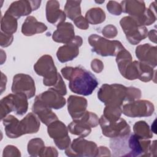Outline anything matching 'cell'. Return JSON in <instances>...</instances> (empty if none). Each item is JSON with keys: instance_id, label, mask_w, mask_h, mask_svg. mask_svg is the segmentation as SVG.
Returning a JSON list of instances; mask_svg holds the SVG:
<instances>
[{"instance_id": "5b68a950", "label": "cell", "mask_w": 157, "mask_h": 157, "mask_svg": "<svg viewBox=\"0 0 157 157\" xmlns=\"http://www.w3.org/2000/svg\"><path fill=\"white\" fill-rule=\"evenodd\" d=\"M88 42L92 47V51L102 56H114L125 48L118 40H110L96 34L88 37Z\"/></svg>"}, {"instance_id": "60d3db41", "label": "cell", "mask_w": 157, "mask_h": 157, "mask_svg": "<svg viewBox=\"0 0 157 157\" xmlns=\"http://www.w3.org/2000/svg\"><path fill=\"white\" fill-rule=\"evenodd\" d=\"M58 153L57 150L53 147H45L39 156H58Z\"/></svg>"}, {"instance_id": "ba28073f", "label": "cell", "mask_w": 157, "mask_h": 157, "mask_svg": "<svg viewBox=\"0 0 157 157\" xmlns=\"http://www.w3.org/2000/svg\"><path fill=\"white\" fill-rule=\"evenodd\" d=\"M120 24L127 40L132 45H137L147 37L148 30L144 26L139 25L130 16L123 17Z\"/></svg>"}, {"instance_id": "6da1fadb", "label": "cell", "mask_w": 157, "mask_h": 157, "mask_svg": "<svg viewBox=\"0 0 157 157\" xmlns=\"http://www.w3.org/2000/svg\"><path fill=\"white\" fill-rule=\"evenodd\" d=\"M61 72L63 77L69 81V87L74 93L88 96L98 85L96 77L83 67L66 66L61 69Z\"/></svg>"}, {"instance_id": "83f0119b", "label": "cell", "mask_w": 157, "mask_h": 157, "mask_svg": "<svg viewBox=\"0 0 157 157\" xmlns=\"http://www.w3.org/2000/svg\"><path fill=\"white\" fill-rule=\"evenodd\" d=\"M1 29L4 33L13 34L17 29V19L5 13L1 18Z\"/></svg>"}, {"instance_id": "ffe728a7", "label": "cell", "mask_w": 157, "mask_h": 157, "mask_svg": "<svg viewBox=\"0 0 157 157\" xmlns=\"http://www.w3.org/2000/svg\"><path fill=\"white\" fill-rule=\"evenodd\" d=\"M87 105V100L83 97L71 95L67 99V110L73 120L83 116L86 111Z\"/></svg>"}, {"instance_id": "f546056e", "label": "cell", "mask_w": 157, "mask_h": 157, "mask_svg": "<svg viewBox=\"0 0 157 157\" xmlns=\"http://www.w3.org/2000/svg\"><path fill=\"white\" fill-rule=\"evenodd\" d=\"M81 2V1H67L66 2L64 12L70 20L74 21L76 18L82 15Z\"/></svg>"}, {"instance_id": "f1b7e54d", "label": "cell", "mask_w": 157, "mask_h": 157, "mask_svg": "<svg viewBox=\"0 0 157 157\" xmlns=\"http://www.w3.org/2000/svg\"><path fill=\"white\" fill-rule=\"evenodd\" d=\"M85 18L88 23L98 25L105 21V13L101 8L94 7L90 9L86 12Z\"/></svg>"}, {"instance_id": "30bf717a", "label": "cell", "mask_w": 157, "mask_h": 157, "mask_svg": "<svg viewBox=\"0 0 157 157\" xmlns=\"http://www.w3.org/2000/svg\"><path fill=\"white\" fill-rule=\"evenodd\" d=\"M65 153L68 156H97L98 147L94 142L80 137L73 140L65 150Z\"/></svg>"}, {"instance_id": "ac0fdd59", "label": "cell", "mask_w": 157, "mask_h": 157, "mask_svg": "<svg viewBox=\"0 0 157 157\" xmlns=\"http://www.w3.org/2000/svg\"><path fill=\"white\" fill-rule=\"evenodd\" d=\"M35 99L39 101L44 105L50 109H59L66 104V99L52 88L37 95Z\"/></svg>"}, {"instance_id": "1f68e13d", "label": "cell", "mask_w": 157, "mask_h": 157, "mask_svg": "<svg viewBox=\"0 0 157 157\" xmlns=\"http://www.w3.org/2000/svg\"><path fill=\"white\" fill-rule=\"evenodd\" d=\"M45 148V144L42 139L34 138L31 139L28 144V152L31 156H39Z\"/></svg>"}, {"instance_id": "4316f807", "label": "cell", "mask_w": 157, "mask_h": 157, "mask_svg": "<svg viewBox=\"0 0 157 157\" xmlns=\"http://www.w3.org/2000/svg\"><path fill=\"white\" fill-rule=\"evenodd\" d=\"M137 74V79L144 82H148L151 80L155 74L153 68L150 66L138 61H134Z\"/></svg>"}, {"instance_id": "7402d4cb", "label": "cell", "mask_w": 157, "mask_h": 157, "mask_svg": "<svg viewBox=\"0 0 157 157\" xmlns=\"http://www.w3.org/2000/svg\"><path fill=\"white\" fill-rule=\"evenodd\" d=\"M52 35L53 40L58 43L67 44L75 37L74 28L72 23L63 22L58 25Z\"/></svg>"}, {"instance_id": "8d00e7d4", "label": "cell", "mask_w": 157, "mask_h": 157, "mask_svg": "<svg viewBox=\"0 0 157 157\" xmlns=\"http://www.w3.org/2000/svg\"><path fill=\"white\" fill-rule=\"evenodd\" d=\"M21 153L20 150L15 147L12 145H7L4 150L2 153L3 157H9V156H20Z\"/></svg>"}, {"instance_id": "e575fe53", "label": "cell", "mask_w": 157, "mask_h": 157, "mask_svg": "<svg viewBox=\"0 0 157 157\" xmlns=\"http://www.w3.org/2000/svg\"><path fill=\"white\" fill-rule=\"evenodd\" d=\"M107 9L114 15H120L121 12V7L120 4L115 1H109L107 4Z\"/></svg>"}, {"instance_id": "44dd1931", "label": "cell", "mask_w": 157, "mask_h": 157, "mask_svg": "<svg viewBox=\"0 0 157 157\" xmlns=\"http://www.w3.org/2000/svg\"><path fill=\"white\" fill-rule=\"evenodd\" d=\"M59 3L58 1H48L46 4L45 14L47 21L55 25L64 22L66 15L64 12L59 9Z\"/></svg>"}, {"instance_id": "ee69618b", "label": "cell", "mask_w": 157, "mask_h": 157, "mask_svg": "<svg viewBox=\"0 0 157 157\" xmlns=\"http://www.w3.org/2000/svg\"><path fill=\"white\" fill-rule=\"evenodd\" d=\"M147 36L148 37L149 39L154 42L156 43V29H152L148 32V35Z\"/></svg>"}, {"instance_id": "603a6c76", "label": "cell", "mask_w": 157, "mask_h": 157, "mask_svg": "<svg viewBox=\"0 0 157 157\" xmlns=\"http://www.w3.org/2000/svg\"><path fill=\"white\" fill-rule=\"evenodd\" d=\"M32 110L42 123L46 126H48L50 123L58 120V117L52 111V109L44 105L36 99H34Z\"/></svg>"}, {"instance_id": "3957f363", "label": "cell", "mask_w": 157, "mask_h": 157, "mask_svg": "<svg viewBox=\"0 0 157 157\" xmlns=\"http://www.w3.org/2000/svg\"><path fill=\"white\" fill-rule=\"evenodd\" d=\"M128 87L118 83L104 84L98 92V99L105 106L121 107L126 101Z\"/></svg>"}, {"instance_id": "2e32d148", "label": "cell", "mask_w": 157, "mask_h": 157, "mask_svg": "<svg viewBox=\"0 0 157 157\" xmlns=\"http://www.w3.org/2000/svg\"><path fill=\"white\" fill-rule=\"evenodd\" d=\"M82 38L75 36L72 40L67 44L59 47L56 56L61 63H66L76 58L79 53V47L82 45Z\"/></svg>"}, {"instance_id": "ab89813d", "label": "cell", "mask_w": 157, "mask_h": 157, "mask_svg": "<svg viewBox=\"0 0 157 157\" xmlns=\"http://www.w3.org/2000/svg\"><path fill=\"white\" fill-rule=\"evenodd\" d=\"M75 26L81 29H86L89 28V23L85 17L80 15L74 20Z\"/></svg>"}, {"instance_id": "7bdbcfd3", "label": "cell", "mask_w": 157, "mask_h": 157, "mask_svg": "<svg viewBox=\"0 0 157 157\" xmlns=\"http://www.w3.org/2000/svg\"><path fill=\"white\" fill-rule=\"evenodd\" d=\"M110 151L109 148H107L106 147L104 146H100L98 147V153L97 156H110Z\"/></svg>"}, {"instance_id": "bcb514c9", "label": "cell", "mask_w": 157, "mask_h": 157, "mask_svg": "<svg viewBox=\"0 0 157 157\" xmlns=\"http://www.w3.org/2000/svg\"><path fill=\"white\" fill-rule=\"evenodd\" d=\"M151 131H152V132H154L155 134H156V120H154L153 123L151 125Z\"/></svg>"}, {"instance_id": "7c38bea8", "label": "cell", "mask_w": 157, "mask_h": 157, "mask_svg": "<svg viewBox=\"0 0 157 157\" xmlns=\"http://www.w3.org/2000/svg\"><path fill=\"white\" fill-rule=\"evenodd\" d=\"M47 126L48 134L53 139L55 145L60 150H66L71 143L66 126L62 121L57 120Z\"/></svg>"}, {"instance_id": "4fadbf2b", "label": "cell", "mask_w": 157, "mask_h": 157, "mask_svg": "<svg viewBox=\"0 0 157 157\" xmlns=\"http://www.w3.org/2000/svg\"><path fill=\"white\" fill-rule=\"evenodd\" d=\"M118 70L123 77L130 80L137 79V69L134 61H132L131 53L124 48L116 56Z\"/></svg>"}, {"instance_id": "7a4b0ae2", "label": "cell", "mask_w": 157, "mask_h": 157, "mask_svg": "<svg viewBox=\"0 0 157 157\" xmlns=\"http://www.w3.org/2000/svg\"><path fill=\"white\" fill-rule=\"evenodd\" d=\"M120 5L122 12L128 13L140 26H149L156 21L155 1L151 3L148 9L143 1H123Z\"/></svg>"}, {"instance_id": "9c48e42d", "label": "cell", "mask_w": 157, "mask_h": 157, "mask_svg": "<svg viewBox=\"0 0 157 157\" xmlns=\"http://www.w3.org/2000/svg\"><path fill=\"white\" fill-rule=\"evenodd\" d=\"M102 134L110 138L124 137L131 132L130 126L126 121L121 118L117 120L109 121L103 115L99 119Z\"/></svg>"}, {"instance_id": "f35d334b", "label": "cell", "mask_w": 157, "mask_h": 157, "mask_svg": "<svg viewBox=\"0 0 157 157\" xmlns=\"http://www.w3.org/2000/svg\"><path fill=\"white\" fill-rule=\"evenodd\" d=\"M13 34H8L4 33L3 32L1 31L0 35V45L2 47H7L13 42Z\"/></svg>"}, {"instance_id": "d6986e66", "label": "cell", "mask_w": 157, "mask_h": 157, "mask_svg": "<svg viewBox=\"0 0 157 157\" xmlns=\"http://www.w3.org/2000/svg\"><path fill=\"white\" fill-rule=\"evenodd\" d=\"M157 49L156 46L150 44H144L138 45L136 48V55L139 61L146 64L154 68L157 64Z\"/></svg>"}, {"instance_id": "d590c367", "label": "cell", "mask_w": 157, "mask_h": 157, "mask_svg": "<svg viewBox=\"0 0 157 157\" xmlns=\"http://www.w3.org/2000/svg\"><path fill=\"white\" fill-rule=\"evenodd\" d=\"M52 88L62 96H64L67 93L66 86L60 74H58V78L56 83Z\"/></svg>"}, {"instance_id": "52a82bcc", "label": "cell", "mask_w": 157, "mask_h": 157, "mask_svg": "<svg viewBox=\"0 0 157 157\" xmlns=\"http://www.w3.org/2000/svg\"><path fill=\"white\" fill-rule=\"evenodd\" d=\"M99 119L96 114L86 110L82 117L73 120L67 128L72 134L85 137L90 134L91 128H94L99 124Z\"/></svg>"}, {"instance_id": "484cf974", "label": "cell", "mask_w": 157, "mask_h": 157, "mask_svg": "<svg viewBox=\"0 0 157 157\" xmlns=\"http://www.w3.org/2000/svg\"><path fill=\"white\" fill-rule=\"evenodd\" d=\"M20 121L13 115H9L2 119L6 134L9 138H18L21 136L19 131Z\"/></svg>"}, {"instance_id": "4dcf8cb0", "label": "cell", "mask_w": 157, "mask_h": 157, "mask_svg": "<svg viewBox=\"0 0 157 157\" xmlns=\"http://www.w3.org/2000/svg\"><path fill=\"white\" fill-rule=\"evenodd\" d=\"M133 131L135 135L142 139H148L153 137V133L149 125L144 121L136 122L134 124Z\"/></svg>"}, {"instance_id": "d4e9b609", "label": "cell", "mask_w": 157, "mask_h": 157, "mask_svg": "<svg viewBox=\"0 0 157 157\" xmlns=\"http://www.w3.org/2000/svg\"><path fill=\"white\" fill-rule=\"evenodd\" d=\"M47 29V26L44 23L38 21L33 16L28 17L21 26V33L27 36L44 33Z\"/></svg>"}, {"instance_id": "d6a6232c", "label": "cell", "mask_w": 157, "mask_h": 157, "mask_svg": "<svg viewBox=\"0 0 157 157\" xmlns=\"http://www.w3.org/2000/svg\"><path fill=\"white\" fill-rule=\"evenodd\" d=\"M122 113L121 107L105 106L104 109L103 116L109 121L117 120L119 119Z\"/></svg>"}, {"instance_id": "9a60e30c", "label": "cell", "mask_w": 157, "mask_h": 157, "mask_svg": "<svg viewBox=\"0 0 157 157\" xmlns=\"http://www.w3.org/2000/svg\"><path fill=\"white\" fill-rule=\"evenodd\" d=\"M40 1H14L10 5L5 13L18 19L21 17L29 15L33 10H37L40 7Z\"/></svg>"}, {"instance_id": "5bb4252c", "label": "cell", "mask_w": 157, "mask_h": 157, "mask_svg": "<svg viewBox=\"0 0 157 157\" xmlns=\"http://www.w3.org/2000/svg\"><path fill=\"white\" fill-rule=\"evenodd\" d=\"M11 88L13 93H23L28 99L32 98L36 93L34 80L30 75L25 74H17L14 75Z\"/></svg>"}, {"instance_id": "7dc6e473", "label": "cell", "mask_w": 157, "mask_h": 157, "mask_svg": "<svg viewBox=\"0 0 157 157\" xmlns=\"http://www.w3.org/2000/svg\"><path fill=\"white\" fill-rule=\"evenodd\" d=\"M96 2H97V3H103V2H104V1H101V2H98V1H96Z\"/></svg>"}, {"instance_id": "836d02e7", "label": "cell", "mask_w": 157, "mask_h": 157, "mask_svg": "<svg viewBox=\"0 0 157 157\" xmlns=\"http://www.w3.org/2000/svg\"><path fill=\"white\" fill-rule=\"evenodd\" d=\"M141 97V91L137 88L135 87H128V92H127V97L126 99V102H129L132 101H134L138 100Z\"/></svg>"}, {"instance_id": "8992f818", "label": "cell", "mask_w": 157, "mask_h": 157, "mask_svg": "<svg viewBox=\"0 0 157 157\" xmlns=\"http://www.w3.org/2000/svg\"><path fill=\"white\" fill-rule=\"evenodd\" d=\"M36 73L44 77L43 83L45 86H53L58 78L57 72L52 57L48 55L42 56L34 65Z\"/></svg>"}, {"instance_id": "74e56055", "label": "cell", "mask_w": 157, "mask_h": 157, "mask_svg": "<svg viewBox=\"0 0 157 157\" xmlns=\"http://www.w3.org/2000/svg\"><path fill=\"white\" fill-rule=\"evenodd\" d=\"M102 34L105 37L111 39L114 38L117 36L118 34V31L117 28L114 25H108L102 29Z\"/></svg>"}, {"instance_id": "cb8c5ba5", "label": "cell", "mask_w": 157, "mask_h": 157, "mask_svg": "<svg viewBox=\"0 0 157 157\" xmlns=\"http://www.w3.org/2000/svg\"><path fill=\"white\" fill-rule=\"evenodd\" d=\"M40 123L34 113H28L19 122V131L21 136L26 134L36 133L39 130Z\"/></svg>"}, {"instance_id": "b9f144b4", "label": "cell", "mask_w": 157, "mask_h": 157, "mask_svg": "<svg viewBox=\"0 0 157 157\" xmlns=\"http://www.w3.org/2000/svg\"><path fill=\"white\" fill-rule=\"evenodd\" d=\"M91 67L94 72L99 73L104 69V64L101 60L98 59H94L91 63Z\"/></svg>"}, {"instance_id": "8fae6325", "label": "cell", "mask_w": 157, "mask_h": 157, "mask_svg": "<svg viewBox=\"0 0 157 157\" xmlns=\"http://www.w3.org/2000/svg\"><path fill=\"white\" fill-rule=\"evenodd\" d=\"M154 111V105L147 100H136L122 105V113L129 117H149Z\"/></svg>"}, {"instance_id": "277c9868", "label": "cell", "mask_w": 157, "mask_h": 157, "mask_svg": "<svg viewBox=\"0 0 157 157\" xmlns=\"http://www.w3.org/2000/svg\"><path fill=\"white\" fill-rule=\"evenodd\" d=\"M27 96L23 93L9 94L0 101L1 120H2L11 112L18 115H24L28 110Z\"/></svg>"}, {"instance_id": "e0dca14e", "label": "cell", "mask_w": 157, "mask_h": 157, "mask_svg": "<svg viewBox=\"0 0 157 157\" xmlns=\"http://www.w3.org/2000/svg\"><path fill=\"white\" fill-rule=\"evenodd\" d=\"M151 142L148 139H142L135 134L131 135L128 143L130 151L125 156H150Z\"/></svg>"}, {"instance_id": "f6af8a7d", "label": "cell", "mask_w": 157, "mask_h": 157, "mask_svg": "<svg viewBox=\"0 0 157 157\" xmlns=\"http://www.w3.org/2000/svg\"><path fill=\"white\" fill-rule=\"evenodd\" d=\"M156 140H154L152 142V144L150 145V156H156Z\"/></svg>"}]
</instances>
